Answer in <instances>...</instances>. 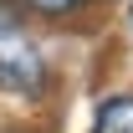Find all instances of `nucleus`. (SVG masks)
<instances>
[{
	"label": "nucleus",
	"instance_id": "nucleus-1",
	"mask_svg": "<svg viewBox=\"0 0 133 133\" xmlns=\"http://www.w3.org/2000/svg\"><path fill=\"white\" fill-rule=\"evenodd\" d=\"M41 77H46V66L36 56V46L0 41V87H5V92H36Z\"/></svg>",
	"mask_w": 133,
	"mask_h": 133
},
{
	"label": "nucleus",
	"instance_id": "nucleus-2",
	"mask_svg": "<svg viewBox=\"0 0 133 133\" xmlns=\"http://www.w3.org/2000/svg\"><path fill=\"white\" fill-rule=\"evenodd\" d=\"M92 133H133V97H113L97 113V128Z\"/></svg>",
	"mask_w": 133,
	"mask_h": 133
},
{
	"label": "nucleus",
	"instance_id": "nucleus-3",
	"mask_svg": "<svg viewBox=\"0 0 133 133\" xmlns=\"http://www.w3.org/2000/svg\"><path fill=\"white\" fill-rule=\"evenodd\" d=\"M87 0H31V10H41V16H66V10H82Z\"/></svg>",
	"mask_w": 133,
	"mask_h": 133
}]
</instances>
